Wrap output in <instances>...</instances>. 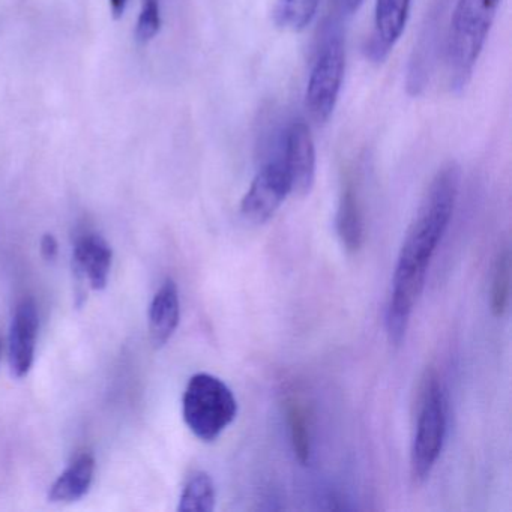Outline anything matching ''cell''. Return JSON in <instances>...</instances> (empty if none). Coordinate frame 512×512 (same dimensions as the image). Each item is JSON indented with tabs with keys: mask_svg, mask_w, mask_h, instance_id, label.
Instances as JSON below:
<instances>
[{
	"mask_svg": "<svg viewBox=\"0 0 512 512\" xmlns=\"http://www.w3.org/2000/svg\"><path fill=\"white\" fill-rule=\"evenodd\" d=\"M461 169L451 161L440 167L428 185L415 220L407 230L392 277V298L416 304L431 259L448 229L460 190Z\"/></svg>",
	"mask_w": 512,
	"mask_h": 512,
	"instance_id": "cell-1",
	"label": "cell"
},
{
	"mask_svg": "<svg viewBox=\"0 0 512 512\" xmlns=\"http://www.w3.org/2000/svg\"><path fill=\"white\" fill-rule=\"evenodd\" d=\"M502 0H457L446 41V65L454 91L472 79Z\"/></svg>",
	"mask_w": 512,
	"mask_h": 512,
	"instance_id": "cell-2",
	"label": "cell"
},
{
	"mask_svg": "<svg viewBox=\"0 0 512 512\" xmlns=\"http://www.w3.org/2000/svg\"><path fill=\"white\" fill-rule=\"evenodd\" d=\"M182 413L194 436L203 442H214L235 421L238 401L223 380L197 373L185 388Z\"/></svg>",
	"mask_w": 512,
	"mask_h": 512,
	"instance_id": "cell-3",
	"label": "cell"
},
{
	"mask_svg": "<svg viewBox=\"0 0 512 512\" xmlns=\"http://www.w3.org/2000/svg\"><path fill=\"white\" fill-rule=\"evenodd\" d=\"M344 68L343 32L337 22L329 20L323 26L305 91V109L316 124H326L334 113L343 85Z\"/></svg>",
	"mask_w": 512,
	"mask_h": 512,
	"instance_id": "cell-4",
	"label": "cell"
},
{
	"mask_svg": "<svg viewBox=\"0 0 512 512\" xmlns=\"http://www.w3.org/2000/svg\"><path fill=\"white\" fill-rule=\"evenodd\" d=\"M448 427V400L437 376L425 380L419 404L415 436L410 449V476L415 484H424L436 466L445 443Z\"/></svg>",
	"mask_w": 512,
	"mask_h": 512,
	"instance_id": "cell-5",
	"label": "cell"
},
{
	"mask_svg": "<svg viewBox=\"0 0 512 512\" xmlns=\"http://www.w3.org/2000/svg\"><path fill=\"white\" fill-rule=\"evenodd\" d=\"M292 194L289 173L280 155L260 167L241 202V214L253 224H263L274 217L287 196Z\"/></svg>",
	"mask_w": 512,
	"mask_h": 512,
	"instance_id": "cell-6",
	"label": "cell"
},
{
	"mask_svg": "<svg viewBox=\"0 0 512 512\" xmlns=\"http://www.w3.org/2000/svg\"><path fill=\"white\" fill-rule=\"evenodd\" d=\"M281 161L289 173L292 193L305 197L316 181V146L304 119H293L281 139Z\"/></svg>",
	"mask_w": 512,
	"mask_h": 512,
	"instance_id": "cell-7",
	"label": "cell"
},
{
	"mask_svg": "<svg viewBox=\"0 0 512 512\" xmlns=\"http://www.w3.org/2000/svg\"><path fill=\"white\" fill-rule=\"evenodd\" d=\"M412 0H376L373 32L367 40L365 55L374 64H382L406 29Z\"/></svg>",
	"mask_w": 512,
	"mask_h": 512,
	"instance_id": "cell-8",
	"label": "cell"
},
{
	"mask_svg": "<svg viewBox=\"0 0 512 512\" xmlns=\"http://www.w3.org/2000/svg\"><path fill=\"white\" fill-rule=\"evenodd\" d=\"M38 326H40V317H38L37 304L34 299H23L17 305L13 316L10 346H8L11 373L17 379L25 377L34 365Z\"/></svg>",
	"mask_w": 512,
	"mask_h": 512,
	"instance_id": "cell-9",
	"label": "cell"
},
{
	"mask_svg": "<svg viewBox=\"0 0 512 512\" xmlns=\"http://www.w3.org/2000/svg\"><path fill=\"white\" fill-rule=\"evenodd\" d=\"M112 259V248L103 236L86 233L77 239L73 254L74 269L88 280L92 289L101 290L107 286Z\"/></svg>",
	"mask_w": 512,
	"mask_h": 512,
	"instance_id": "cell-10",
	"label": "cell"
},
{
	"mask_svg": "<svg viewBox=\"0 0 512 512\" xmlns=\"http://www.w3.org/2000/svg\"><path fill=\"white\" fill-rule=\"evenodd\" d=\"M181 319L179 290L172 278H167L155 293L149 308V334L157 349L166 346L175 334Z\"/></svg>",
	"mask_w": 512,
	"mask_h": 512,
	"instance_id": "cell-11",
	"label": "cell"
},
{
	"mask_svg": "<svg viewBox=\"0 0 512 512\" xmlns=\"http://www.w3.org/2000/svg\"><path fill=\"white\" fill-rule=\"evenodd\" d=\"M335 227L344 250L350 254L358 253L365 239L364 214L358 190L352 182H347L341 191Z\"/></svg>",
	"mask_w": 512,
	"mask_h": 512,
	"instance_id": "cell-12",
	"label": "cell"
},
{
	"mask_svg": "<svg viewBox=\"0 0 512 512\" xmlns=\"http://www.w3.org/2000/svg\"><path fill=\"white\" fill-rule=\"evenodd\" d=\"M94 473L95 458L88 452L77 455L73 463L62 472V475L50 487V502L68 503L82 499L91 490Z\"/></svg>",
	"mask_w": 512,
	"mask_h": 512,
	"instance_id": "cell-13",
	"label": "cell"
},
{
	"mask_svg": "<svg viewBox=\"0 0 512 512\" xmlns=\"http://www.w3.org/2000/svg\"><path fill=\"white\" fill-rule=\"evenodd\" d=\"M217 503L214 481L206 472H194L188 478L181 500H179L178 511L181 512H211Z\"/></svg>",
	"mask_w": 512,
	"mask_h": 512,
	"instance_id": "cell-14",
	"label": "cell"
},
{
	"mask_svg": "<svg viewBox=\"0 0 512 512\" xmlns=\"http://www.w3.org/2000/svg\"><path fill=\"white\" fill-rule=\"evenodd\" d=\"M287 424H289L290 439H292L293 452L302 466L311 460V433L308 424L307 410L304 404L296 397L286 400Z\"/></svg>",
	"mask_w": 512,
	"mask_h": 512,
	"instance_id": "cell-15",
	"label": "cell"
},
{
	"mask_svg": "<svg viewBox=\"0 0 512 512\" xmlns=\"http://www.w3.org/2000/svg\"><path fill=\"white\" fill-rule=\"evenodd\" d=\"M319 2L320 0H277L272 13L274 23L283 31H304L316 17Z\"/></svg>",
	"mask_w": 512,
	"mask_h": 512,
	"instance_id": "cell-16",
	"label": "cell"
},
{
	"mask_svg": "<svg viewBox=\"0 0 512 512\" xmlns=\"http://www.w3.org/2000/svg\"><path fill=\"white\" fill-rule=\"evenodd\" d=\"M509 284H511V254L503 247L497 253L491 277L490 310L494 317H503L508 311Z\"/></svg>",
	"mask_w": 512,
	"mask_h": 512,
	"instance_id": "cell-17",
	"label": "cell"
},
{
	"mask_svg": "<svg viewBox=\"0 0 512 512\" xmlns=\"http://www.w3.org/2000/svg\"><path fill=\"white\" fill-rule=\"evenodd\" d=\"M161 29L160 0H143L142 13L136 26V40L148 44L157 37Z\"/></svg>",
	"mask_w": 512,
	"mask_h": 512,
	"instance_id": "cell-18",
	"label": "cell"
},
{
	"mask_svg": "<svg viewBox=\"0 0 512 512\" xmlns=\"http://www.w3.org/2000/svg\"><path fill=\"white\" fill-rule=\"evenodd\" d=\"M335 10L343 16H352L361 8L364 0H332Z\"/></svg>",
	"mask_w": 512,
	"mask_h": 512,
	"instance_id": "cell-19",
	"label": "cell"
},
{
	"mask_svg": "<svg viewBox=\"0 0 512 512\" xmlns=\"http://www.w3.org/2000/svg\"><path fill=\"white\" fill-rule=\"evenodd\" d=\"M58 241H56L53 235H44L43 241H41V253L46 257L47 260L56 259L58 256Z\"/></svg>",
	"mask_w": 512,
	"mask_h": 512,
	"instance_id": "cell-20",
	"label": "cell"
},
{
	"mask_svg": "<svg viewBox=\"0 0 512 512\" xmlns=\"http://www.w3.org/2000/svg\"><path fill=\"white\" fill-rule=\"evenodd\" d=\"M128 0H110V10H112L115 19H121L127 8Z\"/></svg>",
	"mask_w": 512,
	"mask_h": 512,
	"instance_id": "cell-21",
	"label": "cell"
},
{
	"mask_svg": "<svg viewBox=\"0 0 512 512\" xmlns=\"http://www.w3.org/2000/svg\"><path fill=\"white\" fill-rule=\"evenodd\" d=\"M2 350H4V341L0 338V356H2Z\"/></svg>",
	"mask_w": 512,
	"mask_h": 512,
	"instance_id": "cell-22",
	"label": "cell"
}]
</instances>
